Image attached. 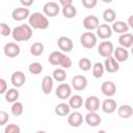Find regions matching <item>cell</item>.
Masks as SVG:
<instances>
[{
	"mask_svg": "<svg viewBox=\"0 0 133 133\" xmlns=\"http://www.w3.org/2000/svg\"><path fill=\"white\" fill-rule=\"evenodd\" d=\"M48 61L52 65H58L62 69H70L72 66V59L60 51H53L49 55Z\"/></svg>",
	"mask_w": 133,
	"mask_h": 133,
	"instance_id": "1",
	"label": "cell"
},
{
	"mask_svg": "<svg viewBox=\"0 0 133 133\" xmlns=\"http://www.w3.org/2000/svg\"><path fill=\"white\" fill-rule=\"evenodd\" d=\"M11 36L16 42H26L32 37V28L28 24H22L12 29Z\"/></svg>",
	"mask_w": 133,
	"mask_h": 133,
	"instance_id": "2",
	"label": "cell"
},
{
	"mask_svg": "<svg viewBox=\"0 0 133 133\" xmlns=\"http://www.w3.org/2000/svg\"><path fill=\"white\" fill-rule=\"evenodd\" d=\"M28 23L30 25L31 28L33 29H42L45 30L49 27V20L48 18L42 14V12H33L30 15V17L28 18Z\"/></svg>",
	"mask_w": 133,
	"mask_h": 133,
	"instance_id": "3",
	"label": "cell"
},
{
	"mask_svg": "<svg viewBox=\"0 0 133 133\" xmlns=\"http://www.w3.org/2000/svg\"><path fill=\"white\" fill-rule=\"evenodd\" d=\"M80 44L83 48L92 49L97 45V35L91 31H86L80 36Z\"/></svg>",
	"mask_w": 133,
	"mask_h": 133,
	"instance_id": "4",
	"label": "cell"
},
{
	"mask_svg": "<svg viewBox=\"0 0 133 133\" xmlns=\"http://www.w3.org/2000/svg\"><path fill=\"white\" fill-rule=\"evenodd\" d=\"M113 52H114L113 44L111 42H109V41L101 42L99 44V46H98V53L102 57H105V58L111 57L113 55Z\"/></svg>",
	"mask_w": 133,
	"mask_h": 133,
	"instance_id": "5",
	"label": "cell"
},
{
	"mask_svg": "<svg viewBox=\"0 0 133 133\" xmlns=\"http://www.w3.org/2000/svg\"><path fill=\"white\" fill-rule=\"evenodd\" d=\"M55 95L60 100H66L72 97V87L68 83H60L56 87Z\"/></svg>",
	"mask_w": 133,
	"mask_h": 133,
	"instance_id": "6",
	"label": "cell"
},
{
	"mask_svg": "<svg viewBox=\"0 0 133 133\" xmlns=\"http://www.w3.org/2000/svg\"><path fill=\"white\" fill-rule=\"evenodd\" d=\"M43 11H44V15L46 17H55L59 14L60 7H59V4L57 2L50 1V2H47L44 4Z\"/></svg>",
	"mask_w": 133,
	"mask_h": 133,
	"instance_id": "7",
	"label": "cell"
},
{
	"mask_svg": "<svg viewBox=\"0 0 133 133\" xmlns=\"http://www.w3.org/2000/svg\"><path fill=\"white\" fill-rule=\"evenodd\" d=\"M84 107L88 112H97L100 109V99L97 96H89L84 102Z\"/></svg>",
	"mask_w": 133,
	"mask_h": 133,
	"instance_id": "8",
	"label": "cell"
},
{
	"mask_svg": "<svg viewBox=\"0 0 133 133\" xmlns=\"http://www.w3.org/2000/svg\"><path fill=\"white\" fill-rule=\"evenodd\" d=\"M99 26H100V21H99L98 17H96L95 15H89V16L85 17L83 20V27L87 31H92L95 29L97 30Z\"/></svg>",
	"mask_w": 133,
	"mask_h": 133,
	"instance_id": "9",
	"label": "cell"
},
{
	"mask_svg": "<svg viewBox=\"0 0 133 133\" xmlns=\"http://www.w3.org/2000/svg\"><path fill=\"white\" fill-rule=\"evenodd\" d=\"M71 83H72V87L75 90L81 91V90L86 88V86H87V79L83 75H76V76L73 77Z\"/></svg>",
	"mask_w": 133,
	"mask_h": 133,
	"instance_id": "10",
	"label": "cell"
},
{
	"mask_svg": "<svg viewBox=\"0 0 133 133\" xmlns=\"http://www.w3.org/2000/svg\"><path fill=\"white\" fill-rule=\"evenodd\" d=\"M3 51H4L5 56H7L9 58H15V57H17L20 54V51L21 50H20V46L18 44L11 42V43L5 44Z\"/></svg>",
	"mask_w": 133,
	"mask_h": 133,
	"instance_id": "11",
	"label": "cell"
},
{
	"mask_svg": "<svg viewBox=\"0 0 133 133\" xmlns=\"http://www.w3.org/2000/svg\"><path fill=\"white\" fill-rule=\"evenodd\" d=\"M57 46L62 52H71L74 48L73 41L68 36H60L57 39Z\"/></svg>",
	"mask_w": 133,
	"mask_h": 133,
	"instance_id": "12",
	"label": "cell"
},
{
	"mask_svg": "<svg viewBox=\"0 0 133 133\" xmlns=\"http://www.w3.org/2000/svg\"><path fill=\"white\" fill-rule=\"evenodd\" d=\"M26 81V76L22 71H16L10 76V82L15 87H22Z\"/></svg>",
	"mask_w": 133,
	"mask_h": 133,
	"instance_id": "13",
	"label": "cell"
},
{
	"mask_svg": "<svg viewBox=\"0 0 133 133\" xmlns=\"http://www.w3.org/2000/svg\"><path fill=\"white\" fill-rule=\"evenodd\" d=\"M11 17L15 21H23L27 18L30 17V12H29V9L27 7H17L12 10L11 12Z\"/></svg>",
	"mask_w": 133,
	"mask_h": 133,
	"instance_id": "14",
	"label": "cell"
},
{
	"mask_svg": "<svg viewBox=\"0 0 133 133\" xmlns=\"http://www.w3.org/2000/svg\"><path fill=\"white\" fill-rule=\"evenodd\" d=\"M101 90H102L103 95H105L106 97L110 98V97H113L115 95V92H116V85L112 81H105L101 85Z\"/></svg>",
	"mask_w": 133,
	"mask_h": 133,
	"instance_id": "15",
	"label": "cell"
},
{
	"mask_svg": "<svg viewBox=\"0 0 133 133\" xmlns=\"http://www.w3.org/2000/svg\"><path fill=\"white\" fill-rule=\"evenodd\" d=\"M111 35H112V28L106 23L100 24V26L97 29V36L102 39H107Z\"/></svg>",
	"mask_w": 133,
	"mask_h": 133,
	"instance_id": "16",
	"label": "cell"
},
{
	"mask_svg": "<svg viewBox=\"0 0 133 133\" xmlns=\"http://www.w3.org/2000/svg\"><path fill=\"white\" fill-rule=\"evenodd\" d=\"M101 108H102L103 112L108 113V114H111V113H113V112L116 110L117 105H116V102H115L113 99L107 98V99H105V100L102 102Z\"/></svg>",
	"mask_w": 133,
	"mask_h": 133,
	"instance_id": "17",
	"label": "cell"
},
{
	"mask_svg": "<svg viewBox=\"0 0 133 133\" xmlns=\"http://www.w3.org/2000/svg\"><path fill=\"white\" fill-rule=\"evenodd\" d=\"M82 122H83V116L78 111H74V112L70 113L69 116H68V123H69V125L71 127L77 128V127L81 126Z\"/></svg>",
	"mask_w": 133,
	"mask_h": 133,
	"instance_id": "18",
	"label": "cell"
},
{
	"mask_svg": "<svg viewBox=\"0 0 133 133\" xmlns=\"http://www.w3.org/2000/svg\"><path fill=\"white\" fill-rule=\"evenodd\" d=\"M104 68H105V71H107L108 73H116L119 70V64H118V61H116L115 58L111 56L105 59Z\"/></svg>",
	"mask_w": 133,
	"mask_h": 133,
	"instance_id": "19",
	"label": "cell"
},
{
	"mask_svg": "<svg viewBox=\"0 0 133 133\" xmlns=\"http://www.w3.org/2000/svg\"><path fill=\"white\" fill-rule=\"evenodd\" d=\"M113 57L115 58L116 61L118 62H124L126 61L128 58H129V52L126 48H123V47H116L114 49V52H113Z\"/></svg>",
	"mask_w": 133,
	"mask_h": 133,
	"instance_id": "20",
	"label": "cell"
},
{
	"mask_svg": "<svg viewBox=\"0 0 133 133\" xmlns=\"http://www.w3.org/2000/svg\"><path fill=\"white\" fill-rule=\"evenodd\" d=\"M85 122L90 127H97L101 124L102 118L97 112H88L85 115Z\"/></svg>",
	"mask_w": 133,
	"mask_h": 133,
	"instance_id": "21",
	"label": "cell"
},
{
	"mask_svg": "<svg viewBox=\"0 0 133 133\" xmlns=\"http://www.w3.org/2000/svg\"><path fill=\"white\" fill-rule=\"evenodd\" d=\"M54 79L51 76H45L42 80V90L45 95H49L52 89H53V85H54Z\"/></svg>",
	"mask_w": 133,
	"mask_h": 133,
	"instance_id": "22",
	"label": "cell"
},
{
	"mask_svg": "<svg viewBox=\"0 0 133 133\" xmlns=\"http://www.w3.org/2000/svg\"><path fill=\"white\" fill-rule=\"evenodd\" d=\"M118 43L123 48H132L133 46V34L131 33H124L121 34L118 37Z\"/></svg>",
	"mask_w": 133,
	"mask_h": 133,
	"instance_id": "23",
	"label": "cell"
},
{
	"mask_svg": "<svg viewBox=\"0 0 133 133\" xmlns=\"http://www.w3.org/2000/svg\"><path fill=\"white\" fill-rule=\"evenodd\" d=\"M117 114L122 118H129L133 114V108H132V106H130L128 104L121 105L117 108Z\"/></svg>",
	"mask_w": 133,
	"mask_h": 133,
	"instance_id": "24",
	"label": "cell"
},
{
	"mask_svg": "<svg viewBox=\"0 0 133 133\" xmlns=\"http://www.w3.org/2000/svg\"><path fill=\"white\" fill-rule=\"evenodd\" d=\"M111 28H112V31H114L116 33H121V34L128 33V30H129L128 24L124 21H115L114 23H112Z\"/></svg>",
	"mask_w": 133,
	"mask_h": 133,
	"instance_id": "25",
	"label": "cell"
},
{
	"mask_svg": "<svg viewBox=\"0 0 133 133\" xmlns=\"http://www.w3.org/2000/svg\"><path fill=\"white\" fill-rule=\"evenodd\" d=\"M55 113L59 116H65V115H69L70 114V111H71V107L69 105V103H59L55 106V109H54Z\"/></svg>",
	"mask_w": 133,
	"mask_h": 133,
	"instance_id": "26",
	"label": "cell"
},
{
	"mask_svg": "<svg viewBox=\"0 0 133 133\" xmlns=\"http://www.w3.org/2000/svg\"><path fill=\"white\" fill-rule=\"evenodd\" d=\"M69 105L71 108L78 109L83 105V98L80 95H74L69 99Z\"/></svg>",
	"mask_w": 133,
	"mask_h": 133,
	"instance_id": "27",
	"label": "cell"
},
{
	"mask_svg": "<svg viewBox=\"0 0 133 133\" xmlns=\"http://www.w3.org/2000/svg\"><path fill=\"white\" fill-rule=\"evenodd\" d=\"M20 94L18 91L17 88H9L6 92H5V100L8 103H15L17 102V100L19 99Z\"/></svg>",
	"mask_w": 133,
	"mask_h": 133,
	"instance_id": "28",
	"label": "cell"
},
{
	"mask_svg": "<svg viewBox=\"0 0 133 133\" xmlns=\"http://www.w3.org/2000/svg\"><path fill=\"white\" fill-rule=\"evenodd\" d=\"M52 77L55 81L57 82H63L65 79H66V73L64 71V69L62 68H57L53 71V74H52Z\"/></svg>",
	"mask_w": 133,
	"mask_h": 133,
	"instance_id": "29",
	"label": "cell"
},
{
	"mask_svg": "<svg viewBox=\"0 0 133 133\" xmlns=\"http://www.w3.org/2000/svg\"><path fill=\"white\" fill-rule=\"evenodd\" d=\"M62 15L66 19H73L77 15V9H76V7L73 4L64 6V7H62Z\"/></svg>",
	"mask_w": 133,
	"mask_h": 133,
	"instance_id": "30",
	"label": "cell"
},
{
	"mask_svg": "<svg viewBox=\"0 0 133 133\" xmlns=\"http://www.w3.org/2000/svg\"><path fill=\"white\" fill-rule=\"evenodd\" d=\"M116 18V14L112 8H106L103 11V19L107 23H114Z\"/></svg>",
	"mask_w": 133,
	"mask_h": 133,
	"instance_id": "31",
	"label": "cell"
},
{
	"mask_svg": "<svg viewBox=\"0 0 133 133\" xmlns=\"http://www.w3.org/2000/svg\"><path fill=\"white\" fill-rule=\"evenodd\" d=\"M44 45L39 42H36V43H33L30 47V54L33 55V56H39L43 54L44 52Z\"/></svg>",
	"mask_w": 133,
	"mask_h": 133,
	"instance_id": "32",
	"label": "cell"
},
{
	"mask_svg": "<svg viewBox=\"0 0 133 133\" xmlns=\"http://www.w3.org/2000/svg\"><path fill=\"white\" fill-rule=\"evenodd\" d=\"M104 71H105V68H104V64L101 63V62H96L92 66V76L95 78H101L104 74Z\"/></svg>",
	"mask_w": 133,
	"mask_h": 133,
	"instance_id": "33",
	"label": "cell"
},
{
	"mask_svg": "<svg viewBox=\"0 0 133 133\" xmlns=\"http://www.w3.org/2000/svg\"><path fill=\"white\" fill-rule=\"evenodd\" d=\"M10 111H11L12 115H15V116H20V115L23 113V111H24L23 104H22L21 102H18V101L15 102V103H12L11 108H10Z\"/></svg>",
	"mask_w": 133,
	"mask_h": 133,
	"instance_id": "34",
	"label": "cell"
},
{
	"mask_svg": "<svg viewBox=\"0 0 133 133\" xmlns=\"http://www.w3.org/2000/svg\"><path fill=\"white\" fill-rule=\"evenodd\" d=\"M28 71L32 75H38L43 72V65L39 62H31L28 66Z\"/></svg>",
	"mask_w": 133,
	"mask_h": 133,
	"instance_id": "35",
	"label": "cell"
},
{
	"mask_svg": "<svg viewBox=\"0 0 133 133\" xmlns=\"http://www.w3.org/2000/svg\"><path fill=\"white\" fill-rule=\"evenodd\" d=\"M78 66L81 71H84V72H87L91 69V61L86 58V57H83L81 58L79 61H78Z\"/></svg>",
	"mask_w": 133,
	"mask_h": 133,
	"instance_id": "36",
	"label": "cell"
},
{
	"mask_svg": "<svg viewBox=\"0 0 133 133\" xmlns=\"http://www.w3.org/2000/svg\"><path fill=\"white\" fill-rule=\"evenodd\" d=\"M4 133H21V129L16 124H8L4 128Z\"/></svg>",
	"mask_w": 133,
	"mask_h": 133,
	"instance_id": "37",
	"label": "cell"
},
{
	"mask_svg": "<svg viewBox=\"0 0 133 133\" xmlns=\"http://www.w3.org/2000/svg\"><path fill=\"white\" fill-rule=\"evenodd\" d=\"M0 33L2 36H8L9 34L12 33V30L10 29V27L5 24V23H1L0 24Z\"/></svg>",
	"mask_w": 133,
	"mask_h": 133,
	"instance_id": "38",
	"label": "cell"
},
{
	"mask_svg": "<svg viewBox=\"0 0 133 133\" xmlns=\"http://www.w3.org/2000/svg\"><path fill=\"white\" fill-rule=\"evenodd\" d=\"M81 3H82V5L85 7V8H94L96 5H97V3H98V1L97 0H82L81 1Z\"/></svg>",
	"mask_w": 133,
	"mask_h": 133,
	"instance_id": "39",
	"label": "cell"
},
{
	"mask_svg": "<svg viewBox=\"0 0 133 133\" xmlns=\"http://www.w3.org/2000/svg\"><path fill=\"white\" fill-rule=\"evenodd\" d=\"M8 118H9L8 113L5 112L4 110H1L0 111V126H4L8 122Z\"/></svg>",
	"mask_w": 133,
	"mask_h": 133,
	"instance_id": "40",
	"label": "cell"
},
{
	"mask_svg": "<svg viewBox=\"0 0 133 133\" xmlns=\"http://www.w3.org/2000/svg\"><path fill=\"white\" fill-rule=\"evenodd\" d=\"M7 91V84H6V81L5 79L1 78L0 79V94H4Z\"/></svg>",
	"mask_w": 133,
	"mask_h": 133,
	"instance_id": "41",
	"label": "cell"
},
{
	"mask_svg": "<svg viewBox=\"0 0 133 133\" xmlns=\"http://www.w3.org/2000/svg\"><path fill=\"white\" fill-rule=\"evenodd\" d=\"M20 2L23 5V7H28L33 4V0H21Z\"/></svg>",
	"mask_w": 133,
	"mask_h": 133,
	"instance_id": "42",
	"label": "cell"
},
{
	"mask_svg": "<svg viewBox=\"0 0 133 133\" xmlns=\"http://www.w3.org/2000/svg\"><path fill=\"white\" fill-rule=\"evenodd\" d=\"M59 4L64 7V6H68V5H72L73 4V0H60L59 1Z\"/></svg>",
	"mask_w": 133,
	"mask_h": 133,
	"instance_id": "43",
	"label": "cell"
},
{
	"mask_svg": "<svg viewBox=\"0 0 133 133\" xmlns=\"http://www.w3.org/2000/svg\"><path fill=\"white\" fill-rule=\"evenodd\" d=\"M129 28H132L133 29V15H131L129 18H128V22H127Z\"/></svg>",
	"mask_w": 133,
	"mask_h": 133,
	"instance_id": "44",
	"label": "cell"
},
{
	"mask_svg": "<svg viewBox=\"0 0 133 133\" xmlns=\"http://www.w3.org/2000/svg\"><path fill=\"white\" fill-rule=\"evenodd\" d=\"M98 133H106V131L105 130H100V131H98Z\"/></svg>",
	"mask_w": 133,
	"mask_h": 133,
	"instance_id": "45",
	"label": "cell"
},
{
	"mask_svg": "<svg viewBox=\"0 0 133 133\" xmlns=\"http://www.w3.org/2000/svg\"><path fill=\"white\" fill-rule=\"evenodd\" d=\"M35 133H47V132H45V131H36Z\"/></svg>",
	"mask_w": 133,
	"mask_h": 133,
	"instance_id": "46",
	"label": "cell"
},
{
	"mask_svg": "<svg viewBox=\"0 0 133 133\" xmlns=\"http://www.w3.org/2000/svg\"><path fill=\"white\" fill-rule=\"evenodd\" d=\"M131 53H132V55H133V46H132V48H131Z\"/></svg>",
	"mask_w": 133,
	"mask_h": 133,
	"instance_id": "47",
	"label": "cell"
}]
</instances>
